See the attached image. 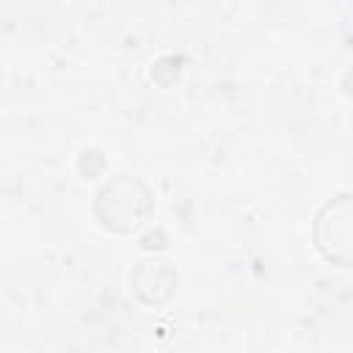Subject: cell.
I'll list each match as a JSON object with an SVG mask.
<instances>
[{
  "mask_svg": "<svg viewBox=\"0 0 353 353\" xmlns=\"http://www.w3.org/2000/svg\"><path fill=\"white\" fill-rule=\"evenodd\" d=\"M149 207L152 204L143 182L130 174H119V179L108 182L97 196V215L110 232H135L143 226Z\"/></svg>",
  "mask_w": 353,
  "mask_h": 353,
  "instance_id": "cell-1",
  "label": "cell"
},
{
  "mask_svg": "<svg viewBox=\"0 0 353 353\" xmlns=\"http://www.w3.org/2000/svg\"><path fill=\"white\" fill-rule=\"evenodd\" d=\"M130 281H132V290L138 292V298H141L143 303H149L152 284H157L160 298L168 301V295H171V290H174V284H176V276H174V270L168 268V262H163V259H146V262H141V265L135 268V273L130 276Z\"/></svg>",
  "mask_w": 353,
  "mask_h": 353,
  "instance_id": "cell-2",
  "label": "cell"
}]
</instances>
